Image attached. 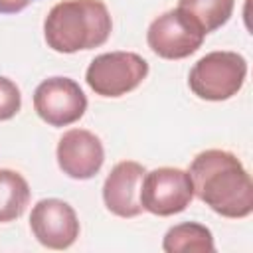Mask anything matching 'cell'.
Masks as SVG:
<instances>
[{
    "label": "cell",
    "mask_w": 253,
    "mask_h": 253,
    "mask_svg": "<svg viewBox=\"0 0 253 253\" xmlns=\"http://www.w3.org/2000/svg\"><path fill=\"white\" fill-rule=\"evenodd\" d=\"M188 174L194 196L215 213L241 219L253 211V184L233 152L219 148L204 150L192 160Z\"/></svg>",
    "instance_id": "6da1fadb"
},
{
    "label": "cell",
    "mask_w": 253,
    "mask_h": 253,
    "mask_svg": "<svg viewBox=\"0 0 253 253\" xmlns=\"http://www.w3.org/2000/svg\"><path fill=\"white\" fill-rule=\"evenodd\" d=\"M113 20L103 0H63L43 20L45 43L57 53L99 47L109 40Z\"/></svg>",
    "instance_id": "7a4b0ae2"
},
{
    "label": "cell",
    "mask_w": 253,
    "mask_h": 253,
    "mask_svg": "<svg viewBox=\"0 0 253 253\" xmlns=\"http://www.w3.org/2000/svg\"><path fill=\"white\" fill-rule=\"evenodd\" d=\"M247 77V61L237 51H211L200 57L188 75L192 93L204 101H227Z\"/></svg>",
    "instance_id": "3957f363"
},
{
    "label": "cell",
    "mask_w": 253,
    "mask_h": 253,
    "mask_svg": "<svg viewBox=\"0 0 253 253\" xmlns=\"http://www.w3.org/2000/svg\"><path fill=\"white\" fill-rule=\"evenodd\" d=\"M148 75V61L132 51L97 55L85 73L87 85L101 97H123L134 91Z\"/></svg>",
    "instance_id": "277c9868"
},
{
    "label": "cell",
    "mask_w": 253,
    "mask_h": 253,
    "mask_svg": "<svg viewBox=\"0 0 253 253\" xmlns=\"http://www.w3.org/2000/svg\"><path fill=\"white\" fill-rule=\"evenodd\" d=\"M206 34L180 8L168 10L154 18L146 32L148 47L162 59H184L196 53Z\"/></svg>",
    "instance_id": "5b68a950"
},
{
    "label": "cell",
    "mask_w": 253,
    "mask_h": 253,
    "mask_svg": "<svg viewBox=\"0 0 253 253\" xmlns=\"http://www.w3.org/2000/svg\"><path fill=\"white\" fill-rule=\"evenodd\" d=\"M194 198L192 178L182 168L162 166L146 172L140 184V206L142 210L168 217L184 211Z\"/></svg>",
    "instance_id": "8992f818"
},
{
    "label": "cell",
    "mask_w": 253,
    "mask_h": 253,
    "mask_svg": "<svg viewBox=\"0 0 253 253\" xmlns=\"http://www.w3.org/2000/svg\"><path fill=\"white\" fill-rule=\"evenodd\" d=\"M34 109L49 126H69L87 111V97L69 77L43 79L34 91Z\"/></svg>",
    "instance_id": "52a82bcc"
},
{
    "label": "cell",
    "mask_w": 253,
    "mask_h": 253,
    "mask_svg": "<svg viewBox=\"0 0 253 253\" xmlns=\"http://www.w3.org/2000/svg\"><path fill=\"white\" fill-rule=\"evenodd\" d=\"M30 229L47 249H67L79 237V219L75 210L59 198H43L32 208Z\"/></svg>",
    "instance_id": "ba28073f"
},
{
    "label": "cell",
    "mask_w": 253,
    "mask_h": 253,
    "mask_svg": "<svg viewBox=\"0 0 253 253\" xmlns=\"http://www.w3.org/2000/svg\"><path fill=\"white\" fill-rule=\"evenodd\" d=\"M55 156L65 176L73 180H89L101 170L105 162V148L101 138L91 130L71 128L59 138Z\"/></svg>",
    "instance_id": "9c48e42d"
},
{
    "label": "cell",
    "mask_w": 253,
    "mask_h": 253,
    "mask_svg": "<svg viewBox=\"0 0 253 253\" xmlns=\"http://www.w3.org/2000/svg\"><path fill=\"white\" fill-rule=\"evenodd\" d=\"M146 170L134 160H123L113 166L103 184V202L119 217H136L142 213L140 184Z\"/></svg>",
    "instance_id": "30bf717a"
},
{
    "label": "cell",
    "mask_w": 253,
    "mask_h": 253,
    "mask_svg": "<svg viewBox=\"0 0 253 253\" xmlns=\"http://www.w3.org/2000/svg\"><path fill=\"white\" fill-rule=\"evenodd\" d=\"M162 249L166 253H213L211 231L198 221H184L170 227L164 235Z\"/></svg>",
    "instance_id": "8fae6325"
},
{
    "label": "cell",
    "mask_w": 253,
    "mask_h": 253,
    "mask_svg": "<svg viewBox=\"0 0 253 253\" xmlns=\"http://www.w3.org/2000/svg\"><path fill=\"white\" fill-rule=\"evenodd\" d=\"M30 204L26 178L10 168H0V223L18 219Z\"/></svg>",
    "instance_id": "7c38bea8"
},
{
    "label": "cell",
    "mask_w": 253,
    "mask_h": 253,
    "mask_svg": "<svg viewBox=\"0 0 253 253\" xmlns=\"http://www.w3.org/2000/svg\"><path fill=\"white\" fill-rule=\"evenodd\" d=\"M233 6L235 0H178V8L184 10L206 36L231 18Z\"/></svg>",
    "instance_id": "4fadbf2b"
},
{
    "label": "cell",
    "mask_w": 253,
    "mask_h": 253,
    "mask_svg": "<svg viewBox=\"0 0 253 253\" xmlns=\"http://www.w3.org/2000/svg\"><path fill=\"white\" fill-rule=\"evenodd\" d=\"M20 107L22 95L18 85L12 79L0 75V121H10L12 117H16Z\"/></svg>",
    "instance_id": "5bb4252c"
},
{
    "label": "cell",
    "mask_w": 253,
    "mask_h": 253,
    "mask_svg": "<svg viewBox=\"0 0 253 253\" xmlns=\"http://www.w3.org/2000/svg\"><path fill=\"white\" fill-rule=\"evenodd\" d=\"M32 0H0V14H18Z\"/></svg>",
    "instance_id": "9a60e30c"
}]
</instances>
